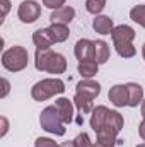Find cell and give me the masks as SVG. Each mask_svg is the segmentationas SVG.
<instances>
[{
    "label": "cell",
    "mask_w": 145,
    "mask_h": 147,
    "mask_svg": "<svg viewBox=\"0 0 145 147\" xmlns=\"http://www.w3.org/2000/svg\"><path fill=\"white\" fill-rule=\"evenodd\" d=\"M43 5L51 10H56V9L65 7V0H43Z\"/></svg>",
    "instance_id": "obj_26"
},
{
    "label": "cell",
    "mask_w": 145,
    "mask_h": 147,
    "mask_svg": "<svg viewBox=\"0 0 145 147\" xmlns=\"http://www.w3.org/2000/svg\"><path fill=\"white\" fill-rule=\"evenodd\" d=\"M73 105H75L77 110L80 111V113H84V115L92 113V110H94V99L85 98V96H82V94H75V98H73Z\"/></svg>",
    "instance_id": "obj_20"
},
{
    "label": "cell",
    "mask_w": 145,
    "mask_h": 147,
    "mask_svg": "<svg viewBox=\"0 0 145 147\" xmlns=\"http://www.w3.org/2000/svg\"><path fill=\"white\" fill-rule=\"evenodd\" d=\"M17 17L24 24H33L41 17V5L36 0H24L17 9Z\"/></svg>",
    "instance_id": "obj_5"
},
{
    "label": "cell",
    "mask_w": 145,
    "mask_h": 147,
    "mask_svg": "<svg viewBox=\"0 0 145 147\" xmlns=\"http://www.w3.org/2000/svg\"><path fill=\"white\" fill-rule=\"evenodd\" d=\"M39 125H41L43 130H46V132H50L53 135H58V137L65 135V132H67L65 123H63V120H62V116H60V113H58L55 105L48 106V108H44V110L41 111V115H39Z\"/></svg>",
    "instance_id": "obj_4"
},
{
    "label": "cell",
    "mask_w": 145,
    "mask_h": 147,
    "mask_svg": "<svg viewBox=\"0 0 145 147\" xmlns=\"http://www.w3.org/2000/svg\"><path fill=\"white\" fill-rule=\"evenodd\" d=\"M114 48H116L118 55L123 57V58H132V57H135V53H137V50H135V46H133L132 43H130V45H116Z\"/></svg>",
    "instance_id": "obj_23"
},
{
    "label": "cell",
    "mask_w": 145,
    "mask_h": 147,
    "mask_svg": "<svg viewBox=\"0 0 145 147\" xmlns=\"http://www.w3.org/2000/svg\"><path fill=\"white\" fill-rule=\"evenodd\" d=\"M55 106H56V110H58V113H60L63 123H72V120H73V106H75L73 101L67 99V98H58V99L55 101Z\"/></svg>",
    "instance_id": "obj_13"
},
{
    "label": "cell",
    "mask_w": 145,
    "mask_h": 147,
    "mask_svg": "<svg viewBox=\"0 0 145 147\" xmlns=\"http://www.w3.org/2000/svg\"><path fill=\"white\" fill-rule=\"evenodd\" d=\"M97 69H99V63H97L96 60H85V62H79V67H77L79 74H80L84 79H92V77L97 74Z\"/></svg>",
    "instance_id": "obj_18"
},
{
    "label": "cell",
    "mask_w": 145,
    "mask_h": 147,
    "mask_svg": "<svg viewBox=\"0 0 145 147\" xmlns=\"http://www.w3.org/2000/svg\"><path fill=\"white\" fill-rule=\"evenodd\" d=\"M0 3H2V17H5L10 10V0H0Z\"/></svg>",
    "instance_id": "obj_29"
},
{
    "label": "cell",
    "mask_w": 145,
    "mask_h": 147,
    "mask_svg": "<svg viewBox=\"0 0 145 147\" xmlns=\"http://www.w3.org/2000/svg\"><path fill=\"white\" fill-rule=\"evenodd\" d=\"M125 86H126V91H128V106L135 108V106L142 105V101H144V87L140 84H137V82H128Z\"/></svg>",
    "instance_id": "obj_12"
},
{
    "label": "cell",
    "mask_w": 145,
    "mask_h": 147,
    "mask_svg": "<svg viewBox=\"0 0 145 147\" xmlns=\"http://www.w3.org/2000/svg\"><path fill=\"white\" fill-rule=\"evenodd\" d=\"M104 7H106V0H85V9L89 14L97 16L104 10Z\"/></svg>",
    "instance_id": "obj_22"
},
{
    "label": "cell",
    "mask_w": 145,
    "mask_h": 147,
    "mask_svg": "<svg viewBox=\"0 0 145 147\" xmlns=\"http://www.w3.org/2000/svg\"><path fill=\"white\" fill-rule=\"evenodd\" d=\"M142 55H144V60H145V43H144V46H142Z\"/></svg>",
    "instance_id": "obj_33"
},
{
    "label": "cell",
    "mask_w": 145,
    "mask_h": 147,
    "mask_svg": "<svg viewBox=\"0 0 145 147\" xmlns=\"http://www.w3.org/2000/svg\"><path fill=\"white\" fill-rule=\"evenodd\" d=\"M142 116L145 118V98H144V101H142Z\"/></svg>",
    "instance_id": "obj_32"
},
{
    "label": "cell",
    "mask_w": 145,
    "mask_h": 147,
    "mask_svg": "<svg viewBox=\"0 0 145 147\" xmlns=\"http://www.w3.org/2000/svg\"><path fill=\"white\" fill-rule=\"evenodd\" d=\"M65 91V84L62 79L51 77V79H43L36 82L31 89V96L34 101H46L56 94H62Z\"/></svg>",
    "instance_id": "obj_3"
},
{
    "label": "cell",
    "mask_w": 145,
    "mask_h": 147,
    "mask_svg": "<svg viewBox=\"0 0 145 147\" xmlns=\"http://www.w3.org/2000/svg\"><path fill=\"white\" fill-rule=\"evenodd\" d=\"M0 121H2V132H0V137H5L7 132H9V121L5 116H0Z\"/></svg>",
    "instance_id": "obj_27"
},
{
    "label": "cell",
    "mask_w": 145,
    "mask_h": 147,
    "mask_svg": "<svg viewBox=\"0 0 145 147\" xmlns=\"http://www.w3.org/2000/svg\"><path fill=\"white\" fill-rule=\"evenodd\" d=\"M137 147H145V142H144V144H138Z\"/></svg>",
    "instance_id": "obj_34"
},
{
    "label": "cell",
    "mask_w": 145,
    "mask_h": 147,
    "mask_svg": "<svg viewBox=\"0 0 145 147\" xmlns=\"http://www.w3.org/2000/svg\"><path fill=\"white\" fill-rule=\"evenodd\" d=\"M33 43L36 50H48L53 45V39L48 34V29H38L33 33Z\"/></svg>",
    "instance_id": "obj_17"
},
{
    "label": "cell",
    "mask_w": 145,
    "mask_h": 147,
    "mask_svg": "<svg viewBox=\"0 0 145 147\" xmlns=\"http://www.w3.org/2000/svg\"><path fill=\"white\" fill-rule=\"evenodd\" d=\"M2 87H3V89H2V94H0V98H5V96L9 94V89H10V84H9V80H7L5 77L2 79Z\"/></svg>",
    "instance_id": "obj_28"
},
{
    "label": "cell",
    "mask_w": 145,
    "mask_h": 147,
    "mask_svg": "<svg viewBox=\"0 0 145 147\" xmlns=\"http://www.w3.org/2000/svg\"><path fill=\"white\" fill-rule=\"evenodd\" d=\"M96 135H97V139L92 144V147H114L116 142H118L116 140L118 134L113 132V130H109V128H103V130L96 132Z\"/></svg>",
    "instance_id": "obj_14"
},
{
    "label": "cell",
    "mask_w": 145,
    "mask_h": 147,
    "mask_svg": "<svg viewBox=\"0 0 145 147\" xmlns=\"http://www.w3.org/2000/svg\"><path fill=\"white\" fill-rule=\"evenodd\" d=\"M62 147H75V144H73V140H70V142H63Z\"/></svg>",
    "instance_id": "obj_31"
},
{
    "label": "cell",
    "mask_w": 145,
    "mask_h": 147,
    "mask_svg": "<svg viewBox=\"0 0 145 147\" xmlns=\"http://www.w3.org/2000/svg\"><path fill=\"white\" fill-rule=\"evenodd\" d=\"M73 144H75V147H92V144H94V142H91L89 134L82 132V134H79V135L73 139Z\"/></svg>",
    "instance_id": "obj_24"
},
{
    "label": "cell",
    "mask_w": 145,
    "mask_h": 147,
    "mask_svg": "<svg viewBox=\"0 0 145 147\" xmlns=\"http://www.w3.org/2000/svg\"><path fill=\"white\" fill-rule=\"evenodd\" d=\"M29 63V53L24 46H12L2 53V65L9 72H21Z\"/></svg>",
    "instance_id": "obj_2"
},
{
    "label": "cell",
    "mask_w": 145,
    "mask_h": 147,
    "mask_svg": "<svg viewBox=\"0 0 145 147\" xmlns=\"http://www.w3.org/2000/svg\"><path fill=\"white\" fill-rule=\"evenodd\" d=\"M34 147H62V144H56L55 140H51L48 137H38Z\"/></svg>",
    "instance_id": "obj_25"
},
{
    "label": "cell",
    "mask_w": 145,
    "mask_h": 147,
    "mask_svg": "<svg viewBox=\"0 0 145 147\" xmlns=\"http://www.w3.org/2000/svg\"><path fill=\"white\" fill-rule=\"evenodd\" d=\"M34 67L39 72L48 74H63L67 70V60L62 53L48 50H36L34 55Z\"/></svg>",
    "instance_id": "obj_1"
},
{
    "label": "cell",
    "mask_w": 145,
    "mask_h": 147,
    "mask_svg": "<svg viewBox=\"0 0 145 147\" xmlns=\"http://www.w3.org/2000/svg\"><path fill=\"white\" fill-rule=\"evenodd\" d=\"M46 29H48L50 38L53 39V43H63V41H67L68 36H70V29H68L67 24H56L55 22V24H51Z\"/></svg>",
    "instance_id": "obj_16"
},
{
    "label": "cell",
    "mask_w": 145,
    "mask_h": 147,
    "mask_svg": "<svg viewBox=\"0 0 145 147\" xmlns=\"http://www.w3.org/2000/svg\"><path fill=\"white\" fill-rule=\"evenodd\" d=\"M75 94H82L85 98H91V99H96L99 94H101V84L92 80V79H84L77 84L75 87Z\"/></svg>",
    "instance_id": "obj_8"
},
{
    "label": "cell",
    "mask_w": 145,
    "mask_h": 147,
    "mask_svg": "<svg viewBox=\"0 0 145 147\" xmlns=\"http://www.w3.org/2000/svg\"><path fill=\"white\" fill-rule=\"evenodd\" d=\"M108 113H109V108L106 106H96L92 110V115H91V128L94 132H99L101 128H104L106 125V120H108Z\"/></svg>",
    "instance_id": "obj_11"
},
{
    "label": "cell",
    "mask_w": 145,
    "mask_h": 147,
    "mask_svg": "<svg viewBox=\"0 0 145 147\" xmlns=\"http://www.w3.org/2000/svg\"><path fill=\"white\" fill-rule=\"evenodd\" d=\"M138 135L145 140V118L142 120V123H140V127H138Z\"/></svg>",
    "instance_id": "obj_30"
},
{
    "label": "cell",
    "mask_w": 145,
    "mask_h": 147,
    "mask_svg": "<svg viewBox=\"0 0 145 147\" xmlns=\"http://www.w3.org/2000/svg\"><path fill=\"white\" fill-rule=\"evenodd\" d=\"M73 53L77 57L79 62H85V60H96V48H94V41L82 38L75 43L73 46Z\"/></svg>",
    "instance_id": "obj_6"
},
{
    "label": "cell",
    "mask_w": 145,
    "mask_h": 147,
    "mask_svg": "<svg viewBox=\"0 0 145 147\" xmlns=\"http://www.w3.org/2000/svg\"><path fill=\"white\" fill-rule=\"evenodd\" d=\"M108 98L116 108L128 106V91H126V86H123V84L113 86L108 92Z\"/></svg>",
    "instance_id": "obj_9"
},
{
    "label": "cell",
    "mask_w": 145,
    "mask_h": 147,
    "mask_svg": "<svg viewBox=\"0 0 145 147\" xmlns=\"http://www.w3.org/2000/svg\"><path fill=\"white\" fill-rule=\"evenodd\" d=\"M75 17V9L73 7H68V5H65V7H62V9H56V10H51V16H50V19H51V24H70L72 22V19Z\"/></svg>",
    "instance_id": "obj_10"
},
{
    "label": "cell",
    "mask_w": 145,
    "mask_h": 147,
    "mask_svg": "<svg viewBox=\"0 0 145 147\" xmlns=\"http://www.w3.org/2000/svg\"><path fill=\"white\" fill-rule=\"evenodd\" d=\"M130 19L137 24H140L145 29V5L140 3V5H135L132 10H130Z\"/></svg>",
    "instance_id": "obj_21"
},
{
    "label": "cell",
    "mask_w": 145,
    "mask_h": 147,
    "mask_svg": "<svg viewBox=\"0 0 145 147\" xmlns=\"http://www.w3.org/2000/svg\"><path fill=\"white\" fill-rule=\"evenodd\" d=\"M92 29L97 33V34H111L113 29H114V24H113V19L108 16H96L94 21H92Z\"/></svg>",
    "instance_id": "obj_15"
},
{
    "label": "cell",
    "mask_w": 145,
    "mask_h": 147,
    "mask_svg": "<svg viewBox=\"0 0 145 147\" xmlns=\"http://www.w3.org/2000/svg\"><path fill=\"white\" fill-rule=\"evenodd\" d=\"M94 48H96V62L101 65V63H106L109 60V45L103 39H97L94 41Z\"/></svg>",
    "instance_id": "obj_19"
},
{
    "label": "cell",
    "mask_w": 145,
    "mask_h": 147,
    "mask_svg": "<svg viewBox=\"0 0 145 147\" xmlns=\"http://www.w3.org/2000/svg\"><path fill=\"white\" fill-rule=\"evenodd\" d=\"M137 36L135 29L132 26H126V24H121V26H116L111 33V38H113V43L114 46L116 45H130Z\"/></svg>",
    "instance_id": "obj_7"
}]
</instances>
